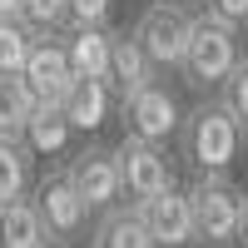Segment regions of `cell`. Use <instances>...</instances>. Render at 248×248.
I'll list each match as a JSON object with an SVG mask.
<instances>
[{"instance_id": "6da1fadb", "label": "cell", "mask_w": 248, "mask_h": 248, "mask_svg": "<svg viewBox=\"0 0 248 248\" xmlns=\"http://www.w3.org/2000/svg\"><path fill=\"white\" fill-rule=\"evenodd\" d=\"M248 129L233 119V109L223 99H199V105L184 114L179 129V159L203 179V174H229L233 159L243 154Z\"/></svg>"}, {"instance_id": "7a4b0ae2", "label": "cell", "mask_w": 248, "mask_h": 248, "mask_svg": "<svg viewBox=\"0 0 248 248\" xmlns=\"http://www.w3.org/2000/svg\"><path fill=\"white\" fill-rule=\"evenodd\" d=\"M238 65H243L238 25H229V20H218V15H199L189 55H184V70H179L184 85L189 90H223Z\"/></svg>"}, {"instance_id": "3957f363", "label": "cell", "mask_w": 248, "mask_h": 248, "mask_svg": "<svg viewBox=\"0 0 248 248\" xmlns=\"http://www.w3.org/2000/svg\"><path fill=\"white\" fill-rule=\"evenodd\" d=\"M194 214H199V243L203 248H233L243 233V189L229 174L194 179Z\"/></svg>"}, {"instance_id": "277c9868", "label": "cell", "mask_w": 248, "mask_h": 248, "mask_svg": "<svg viewBox=\"0 0 248 248\" xmlns=\"http://www.w3.org/2000/svg\"><path fill=\"white\" fill-rule=\"evenodd\" d=\"M194 25H199V15H189L184 5H174V0H154V5L134 20V40L144 45V55H149L159 70H184Z\"/></svg>"}, {"instance_id": "5b68a950", "label": "cell", "mask_w": 248, "mask_h": 248, "mask_svg": "<svg viewBox=\"0 0 248 248\" xmlns=\"http://www.w3.org/2000/svg\"><path fill=\"white\" fill-rule=\"evenodd\" d=\"M65 174H70V184L79 189V199L90 203V214H109V209H119V203H129V199H124L119 154L105 149V144H85V149L65 164Z\"/></svg>"}, {"instance_id": "8992f818", "label": "cell", "mask_w": 248, "mask_h": 248, "mask_svg": "<svg viewBox=\"0 0 248 248\" xmlns=\"http://www.w3.org/2000/svg\"><path fill=\"white\" fill-rule=\"evenodd\" d=\"M35 209H40V218H45V229L60 248H70L90 233V203L79 199V189L70 184L65 169H50L35 184Z\"/></svg>"}, {"instance_id": "52a82bcc", "label": "cell", "mask_w": 248, "mask_h": 248, "mask_svg": "<svg viewBox=\"0 0 248 248\" xmlns=\"http://www.w3.org/2000/svg\"><path fill=\"white\" fill-rule=\"evenodd\" d=\"M119 119H124V134L129 139H144V144H169L179 129H184V109L174 90H164L159 79L149 90H139L134 99H124L119 105Z\"/></svg>"}, {"instance_id": "ba28073f", "label": "cell", "mask_w": 248, "mask_h": 248, "mask_svg": "<svg viewBox=\"0 0 248 248\" xmlns=\"http://www.w3.org/2000/svg\"><path fill=\"white\" fill-rule=\"evenodd\" d=\"M119 169H124V199L129 203H149L154 194L174 189V159L164 154V144H144L124 134L119 144Z\"/></svg>"}, {"instance_id": "9c48e42d", "label": "cell", "mask_w": 248, "mask_h": 248, "mask_svg": "<svg viewBox=\"0 0 248 248\" xmlns=\"http://www.w3.org/2000/svg\"><path fill=\"white\" fill-rule=\"evenodd\" d=\"M149 223V233L159 248H199V214H194V194L189 189H164L149 203H134Z\"/></svg>"}, {"instance_id": "30bf717a", "label": "cell", "mask_w": 248, "mask_h": 248, "mask_svg": "<svg viewBox=\"0 0 248 248\" xmlns=\"http://www.w3.org/2000/svg\"><path fill=\"white\" fill-rule=\"evenodd\" d=\"M25 79H30V90L40 94V105H65L70 90L79 85L75 65H70V50H65V40H60L55 30H45V35L35 30V50H30Z\"/></svg>"}, {"instance_id": "8fae6325", "label": "cell", "mask_w": 248, "mask_h": 248, "mask_svg": "<svg viewBox=\"0 0 248 248\" xmlns=\"http://www.w3.org/2000/svg\"><path fill=\"white\" fill-rule=\"evenodd\" d=\"M75 79H109L114 75V35L105 25H75L65 35Z\"/></svg>"}, {"instance_id": "7c38bea8", "label": "cell", "mask_w": 248, "mask_h": 248, "mask_svg": "<svg viewBox=\"0 0 248 248\" xmlns=\"http://www.w3.org/2000/svg\"><path fill=\"white\" fill-rule=\"evenodd\" d=\"M114 105H119V90L109 79H79L70 90V99H65V114L75 124V134H94L114 119Z\"/></svg>"}, {"instance_id": "4fadbf2b", "label": "cell", "mask_w": 248, "mask_h": 248, "mask_svg": "<svg viewBox=\"0 0 248 248\" xmlns=\"http://www.w3.org/2000/svg\"><path fill=\"white\" fill-rule=\"evenodd\" d=\"M154 79H159V65L144 55V45L134 40V30L114 35V75H109V85L119 90V105H124V99H134L139 90H149Z\"/></svg>"}, {"instance_id": "5bb4252c", "label": "cell", "mask_w": 248, "mask_h": 248, "mask_svg": "<svg viewBox=\"0 0 248 248\" xmlns=\"http://www.w3.org/2000/svg\"><path fill=\"white\" fill-rule=\"evenodd\" d=\"M90 248H159V243L134 203H119V209L99 214V223L90 229Z\"/></svg>"}, {"instance_id": "9a60e30c", "label": "cell", "mask_w": 248, "mask_h": 248, "mask_svg": "<svg viewBox=\"0 0 248 248\" xmlns=\"http://www.w3.org/2000/svg\"><path fill=\"white\" fill-rule=\"evenodd\" d=\"M70 134H75V124H70L65 105H40V114L30 119V129L20 134V139L30 144L35 159H55V154L70 149Z\"/></svg>"}, {"instance_id": "2e32d148", "label": "cell", "mask_w": 248, "mask_h": 248, "mask_svg": "<svg viewBox=\"0 0 248 248\" xmlns=\"http://www.w3.org/2000/svg\"><path fill=\"white\" fill-rule=\"evenodd\" d=\"M30 144L15 139V134H0V214L20 203L30 194Z\"/></svg>"}, {"instance_id": "e0dca14e", "label": "cell", "mask_w": 248, "mask_h": 248, "mask_svg": "<svg viewBox=\"0 0 248 248\" xmlns=\"http://www.w3.org/2000/svg\"><path fill=\"white\" fill-rule=\"evenodd\" d=\"M50 243L55 238L45 229V218H40L35 199H20L0 214V248H50Z\"/></svg>"}, {"instance_id": "ac0fdd59", "label": "cell", "mask_w": 248, "mask_h": 248, "mask_svg": "<svg viewBox=\"0 0 248 248\" xmlns=\"http://www.w3.org/2000/svg\"><path fill=\"white\" fill-rule=\"evenodd\" d=\"M40 114V94L30 90L25 75H0V134H25L30 119Z\"/></svg>"}, {"instance_id": "d6986e66", "label": "cell", "mask_w": 248, "mask_h": 248, "mask_svg": "<svg viewBox=\"0 0 248 248\" xmlns=\"http://www.w3.org/2000/svg\"><path fill=\"white\" fill-rule=\"evenodd\" d=\"M35 50V30L25 20H0V75H25Z\"/></svg>"}, {"instance_id": "ffe728a7", "label": "cell", "mask_w": 248, "mask_h": 248, "mask_svg": "<svg viewBox=\"0 0 248 248\" xmlns=\"http://www.w3.org/2000/svg\"><path fill=\"white\" fill-rule=\"evenodd\" d=\"M25 25L30 30H65V25H75V5L70 0H25Z\"/></svg>"}, {"instance_id": "44dd1931", "label": "cell", "mask_w": 248, "mask_h": 248, "mask_svg": "<svg viewBox=\"0 0 248 248\" xmlns=\"http://www.w3.org/2000/svg\"><path fill=\"white\" fill-rule=\"evenodd\" d=\"M218 99H223V105L233 109V119H238L243 129H248V55H243V65H238V70L229 75V85L218 90Z\"/></svg>"}, {"instance_id": "7402d4cb", "label": "cell", "mask_w": 248, "mask_h": 248, "mask_svg": "<svg viewBox=\"0 0 248 248\" xmlns=\"http://www.w3.org/2000/svg\"><path fill=\"white\" fill-rule=\"evenodd\" d=\"M70 5H75V25H105L114 0H70Z\"/></svg>"}, {"instance_id": "603a6c76", "label": "cell", "mask_w": 248, "mask_h": 248, "mask_svg": "<svg viewBox=\"0 0 248 248\" xmlns=\"http://www.w3.org/2000/svg\"><path fill=\"white\" fill-rule=\"evenodd\" d=\"M209 15L229 20V25H248V0H209Z\"/></svg>"}, {"instance_id": "cb8c5ba5", "label": "cell", "mask_w": 248, "mask_h": 248, "mask_svg": "<svg viewBox=\"0 0 248 248\" xmlns=\"http://www.w3.org/2000/svg\"><path fill=\"white\" fill-rule=\"evenodd\" d=\"M0 20H25V0H0Z\"/></svg>"}, {"instance_id": "d4e9b609", "label": "cell", "mask_w": 248, "mask_h": 248, "mask_svg": "<svg viewBox=\"0 0 248 248\" xmlns=\"http://www.w3.org/2000/svg\"><path fill=\"white\" fill-rule=\"evenodd\" d=\"M238 248H248V194H243V233H238Z\"/></svg>"}, {"instance_id": "484cf974", "label": "cell", "mask_w": 248, "mask_h": 248, "mask_svg": "<svg viewBox=\"0 0 248 248\" xmlns=\"http://www.w3.org/2000/svg\"><path fill=\"white\" fill-rule=\"evenodd\" d=\"M174 5H184V10H189V5H199V0H174Z\"/></svg>"}, {"instance_id": "4316f807", "label": "cell", "mask_w": 248, "mask_h": 248, "mask_svg": "<svg viewBox=\"0 0 248 248\" xmlns=\"http://www.w3.org/2000/svg\"><path fill=\"white\" fill-rule=\"evenodd\" d=\"M50 248H60V243H50Z\"/></svg>"}]
</instances>
